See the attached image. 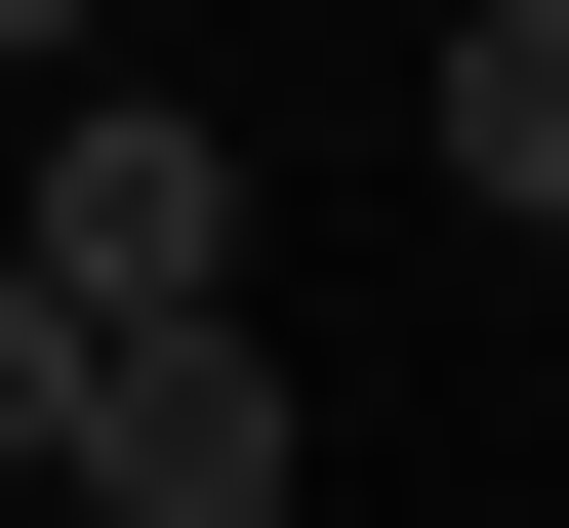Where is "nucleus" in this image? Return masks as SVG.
Wrapping results in <instances>:
<instances>
[{
    "label": "nucleus",
    "instance_id": "obj_3",
    "mask_svg": "<svg viewBox=\"0 0 569 528\" xmlns=\"http://www.w3.org/2000/svg\"><path fill=\"white\" fill-rule=\"evenodd\" d=\"M448 203H569V0H448Z\"/></svg>",
    "mask_w": 569,
    "mask_h": 528
},
{
    "label": "nucleus",
    "instance_id": "obj_1",
    "mask_svg": "<svg viewBox=\"0 0 569 528\" xmlns=\"http://www.w3.org/2000/svg\"><path fill=\"white\" fill-rule=\"evenodd\" d=\"M82 528H284V366H244V285H163V326H82V447H41Z\"/></svg>",
    "mask_w": 569,
    "mask_h": 528
},
{
    "label": "nucleus",
    "instance_id": "obj_4",
    "mask_svg": "<svg viewBox=\"0 0 569 528\" xmlns=\"http://www.w3.org/2000/svg\"><path fill=\"white\" fill-rule=\"evenodd\" d=\"M41 447H82V285L0 245V488H41Z\"/></svg>",
    "mask_w": 569,
    "mask_h": 528
},
{
    "label": "nucleus",
    "instance_id": "obj_5",
    "mask_svg": "<svg viewBox=\"0 0 569 528\" xmlns=\"http://www.w3.org/2000/svg\"><path fill=\"white\" fill-rule=\"evenodd\" d=\"M82 41H122V0H0V82H82Z\"/></svg>",
    "mask_w": 569,
    "mask_h": 528
},
{
    "label": "nucleus",
    "instance_id": "obj_2",
    "mask_svg": "<svg viewBox=\"0 0 569 528\" xmlns=\"http://www.w3.org/2000/svg\"><path fill=\"white\" fill-rule=\"evenodd\" d=\"M0 245H41V285H82V326H163V285H244V163H203V122H41V163H0Z\"/></svg>",
    "mask_w": 569,
    "mask_h": 528
}]
</instances>
